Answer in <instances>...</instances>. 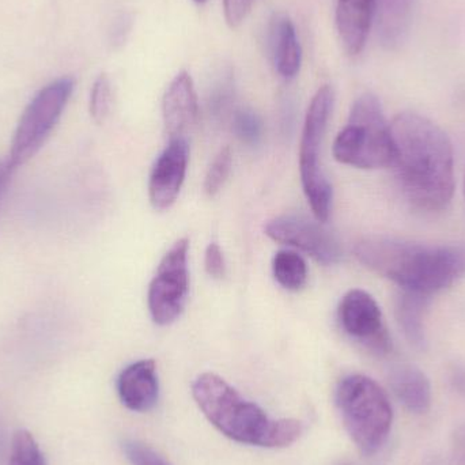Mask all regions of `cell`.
Instances as JSON below:
<instances>
[{
	"mask_svg": "<svg viewBox=\"0 0 465 465\" xmlns=\"http://www.w3.org/2000/svg\"><path fill=\"white\" fill-rule=\"evenodd\" d=\"M232 131L242 143L256 146L262 141V122L252 109L243 108L232 116Z\"/></svg>",
	"mask_w": 465,
	"mask_h": 465,
	"instance_id": "obj_21",
	"label": "cell"
},
{
	"mask_svg": "<svg viewBox=\"0 0 465 465\" xmlns=\"http://www.w3.org/2000/svg\"><path fill=\"white\" fill-rule=\"evenodd\" d=\"M8 465H46L35 437L27 430H18L11 442Z\"/></svg>",
	"mask_w": 465,
	"mask_h": 465,
	"instance_id": "obj_20",
	"label": "cell"
},
{
	"mask_svg": "<svg viewBox=\"0 0 465 465\" xmlns=\"http://www.w3.org/2000/svg\"><path fill=\"white\" fill-rule=\"evenodd\" d=\"M426 305H428V297L403 292V295L399 298L398 309H396L399 324L407 341L418 349H422L426 343L425 324H423Z\"/></svg>",
	"mask_w": 465,
	"mask_h": 465,
	"instance_id": "obj_17",
	"label": "cell"
},
{
	"mask_svg": "<svg viewBox=\"0 0 465 465\" xmlns=\"http://www.w3.org/2000/svg\"><path fill=\"white\" fill-rule=\"evenodd\" d=\"M204 267L212 278L223 279L226 276V262L223 249L217 242H212L204 254Z\"/></svg>",
	"mask_w": 465,
	"mask_h": 465,
	"instance_id": "obj_25",
	"label": "cell"
},
{
	"mask_svg": "<svg viewBox=\"0 0 465 465\" xmlns=\"http://www.w3.org/2000/svg\"><path fill=\"white\" fill-rule=\"evenodd\" d=\"M163 124L171 139H185L199 117L195 84L187 71L174 76L163 100Z\"/></svg>",
	"mask_w": 465,
	"mask_h": 465,
	"instance_id": "obj_12",
	"label": "cell"
},
{
	"mask_svg": "<svg viewBox=\"0 0 465 465\" xmlns=\"http://www.w3.org/2000/svg\"><path fill=\"white\" fill-rule=\"evenodd\" d=\"M379 0H338L336 27L344 51L357 56L365 48Z\"/></svg>",
	"mask_w": 465,
	"mask_h": 465,
	"instance_id": "obj_14",
	"label": "cell"
},
{
	"mask_svg": "<svg viewBox=\"0 0 465 465\" xmlns=\"http://www.w3.org/2000/svg\"><path fill=\"white\" fill-rule=\"evenodd\" d=\"M112 108V86L111 81L105 74H101L94 84H93L92 93H90V114L93 120L98 124L105 122L111 114Z\"/></svg>",
	"mask_w": 465,
	"mask_h": 465,
	"instance_id": "obj_23",
	"label": "cell"
},
{
	"mask_svg": "<svg viewBox=\"0 0 465 465\" xmlns=\"http://www.w3.org/2000/svg\"><path fill=\"white\" fill-rule=\"evenodd\" d=\"M11 171H13V168H11L7 160L0 161V188L5 185V180L10 176Z\"/></svg>",
	"mask_w": 465,
	"mask_h": 465,
	"instance_id": "obj_27",
	"label": "cell"
},
{
	"mask_svg": "<svg viewBox=\"0 0 465 465\" xmlns=\"http://www.w3.org/2000/svg\"><path fill=\"white\" fill-rule=\"evenodd\" d=\"M464 195H465V179H464Z\"/></svg>",
	"mask_w": 465,
	"mask_h": 465,
	"instance_id": "obj_29",
	"label": "cell"
},
{
	"mask_svg": "<svg viewBox=\"0 0 465 465\" xmlns=\"http://www.w3.org/2000/svg\"><path fill=\"white\" fill-rule=\"evenodd\" d=\"M354 254L365 267L403 292L428 298L465 275V245L368 237L355 245Z\"/></svg>",
	"mask_w": 465,
	"mask_h": 465,
	"instance_id": "obj_2",
	"label": "cell"
},
{
	"mask_svg": "<svg viewBox=\"0 0 465 465\" xmlns=\"http://www.w3.org/2000/svg\"><path fill=\"white\" fill-rule=\"evenodd\" d=\"M391 387L410 412L422 415L430 410V381L420 369L410 365L399 366L391 376Z\"/></svg>",
	"mask_w": 465,
	"mask_h": 465,
	"instance_id": "obj_16",
	"label": "cell"
},
{
	"mask_svg": "<svg viewBox=\"0 0 465 465\" xmlns=\"http://www.w3.org/2000/svg\"><path fill=\"white\" fill-rule=\"evenodd\" d=\"M396 179L420 212L447 209L455 193V155L447 134L428 117L403 112L391 123Z\"/></svg>",
	"mask_w": 465,
	"mask_h": 465,
	"instance_id": "obj_1",
	"label": "cell"
},
{
	"mask_svg": "<svg viewBox=\"0 0 465 465\" xmlns=\"http://www.w3.org/2000/svg\"><path fill=\"white\" fill-rule=\"evenodd\" d=\"M193 396L201 411L223 436L253 447L268 448L273 420L245 401L223 377L203 373L193 381Z\"/></svg>",
	"mask_w": 465,
	"mask_h": 465,
	"instance_id": "obj_3",
	"label": "cell"
},
{
	"mask_svg": "<svg viewBox=\"0 0 465 465\" xmlns=\"http://www.w3.org/2000/svg\"><path fill=\"white\" fill-rule=\"evenodd\" d=\"M381 33L388 45H395L403 40L411 21L415 0H379Z\"/></svg>",
	"mask_w": 465,
	"mask_h": 465,
	"instance_id": "obj_18",
	"label": "cell"
},
{
	"mask_svg": "<svg viewBox=\"0 0 465 465\" xmlns=\"http://www.w3.org/2000/svg\"><path fill=\"white\" fill-rule=\"evenodd\" d=\"M123 450L133 465H171L152 448L139 441H125Z\"/></svg>",
	"mask_w": 465,
	"mask_h": 465,
	"instance_id": "obj_24",
	"label": "cell"
},
{
	"mask_svg": "<svg viewBox=\"0 0 465 465\" xmlns=\"http://www.w3.org/2000/svg\"><path fill=\"white\" fill-rule=\"evenodd\" d=\"M74 87L75 81L70 76H63L46 84L30 101L19 119L11 141L7 161L13 171L32 160L40 152L59 123L73 95Z\"/></svg>",
	"mask_w": 465,
	"mask_h": 465,
	"instance_id": "obj_7",
	"label": "cell"
},
{
	"mask_svg": "<svg viewBox=\"0 0 465 465\" xmlns=\"http://www.w3.org/2000/svg\"><path fill=\"white\" fill-rule=\"evenodd\" d=\"M190 161L187 139H171L153 166L149 180V198L155 210L169 209L176 202Z\"/></svg>",
	"mask_w": 465,
	"mask_h": 465,
	"instance_id": "obj_11",
	"label": "cell"
},
{
	"mask_svg": "<svg viewBox=\"0 0 465 465\" xmlns=\"http://www.w3.org/2000/svg\"><path fill=\"white\" fill-rule=\"evenodd\" d=\"M272 272L276 282L292 292L302 289L308 281V265L297 252L279 251L273 256Z\"/></svg>",
	"mask_w": 465,
	"mask_h": 465,
	"instance_id": "obj_19",
	"label": "cell"
},
{
	"mask_svg": "<svg viewBox=\"0 0 465 465\" xmlns=\"http://www.w3.org/2000/svg\"><path fill=\"white\" fill-rule=\"evenodd\" d=\"M270 46L279 75L284 79L295 78L301 70L302 49L294 24L284 14H278L271 22Z\"/></svg>",
	"mask_w": 465,
	"mask_h": 465,
	"instance_id": "obj_15",
	"label": "cell"
},
{
	"mask_svg": "<svg viewBox=\"0 0 465 465\" xmlns=\"http://www.w3.org/2000/svg\"><path fill=\"white\" fill-rule=\"evenodd\" d=\"M232 163V154L231 147H223L217 157L213 161L209 172H207L206 179H204V193L213 198L223 190V184L231 174Z\"/></svg>",
	"mask_w": 465,
	"mask_h": 465,
	"instance_id": "obj_22",
	"label": "cell"
},
{
	"mask_svg": "<svg viewBox=\"0 0 465 465\" xmlns=\"http://www.w3.org/2000/svg\"><path fill=\"white\" fill-rule=\"evenodd\" d=\"M253 0H223V10L229 26L237 27L245 21Z\"/></svg>",
	"mask_w": 465,
	"mask_h": 465,
	"instance_id": "obj_26",
	"label": "cell"
},
{
	"mask_svg": "<svg viewBox=\"0 0 465 465\" xmlns=\"http://www.w3.org/2000/svg\"><path fill=\"white\" fill-rule=\"evenodd\" d=\"M117 393L131 411H150L157 404L160 393L154 361L142 360L128 365L117 379Z\"/></svg>",
	"mask_w": 465,
	"mask_h": 465,
	"instance_id": "obj_13",
	"label": "cell"
},
{
	"mask_svg": "<svg viewBox=\"0 0 465 465\" xmlns=\"http://www.w3.org/2000/svg\"><path fill=\"white\" fill-rule=\"evenodd\" d=\"M190 241L180 238L166 252L149 287V309L155 324L169 325L182 316L190 292Z\"/></svg>",
	"mask_w": 465,
	"mask_h": 465,
	"instance_id": "obj_8",
	"label": "cell"
},
{
	"mask_svg": "<svg viewBox=\"0 0 465 465\" xmlns=\"http://www.w3.org/2000/svg\"><path fill=\"white\" fill-rule=\"evenodd\" d=\"M193 2H196V3H204V2H206V0H193Z\"/></svg>",
	"mask_w": 465,
	"mask_h": 465,
	"instance_id": "obj_28",
	"label": "cell"
},
{
	"mask_svg": "<svg viewBox=\"0 0 465 465\" xmlns=\"http://www.w3.org/2000/svg\"><path fill=\"white\" fill-rule=\"evenodd\" d=\"M338 319L347 335L373 351L387 352L391 349L381 309L369 292L360 289L347 292L339 303Z\"/></svg>",
	"mask_w": 465,
	"mask_h": 465,
	"instance_id": "obj_10",
	"label": "cell"
},
{
	"mask_svg": "<svg viewBox=\"0 0 465 465\" xmlns=\"http://www.w3.org/2000/svg\"><path fill=\"white\" fill-rule=\"evenodd\" d=\"M333 157L358 169L392 166L395 144L391 124L376 95L366 93L355 101L346 127L333 142Z\"/></svg>",
	"mask_w": 465,
	"mask_h": 465,
	"instance_id": "obj_5",
	"label": "cell"
},
{
	"mask_svg": "<svg viewBox=\"0 0 465 465\" xmlns=\"http://www.w3.org/2000/svg\"><path fill=\"white\" fill-rule=\"evenodd\" d=\"M265 234L276 242L305 252L322 264H336L343 256L341 243L332 232L301 215H283L270 221Z\"/></svg>",
	"mask_w": 465,
	"mask_h": 465,
	"instance_id": "obj_9",
	"label": "cell"
},
{
	"mask_svg": "<svg viewBox=\"0 0 465 465\" xmlns=\"http://www.w3.org/2000/svg\"><path fill=\"white\" fill-rule=\"evenodd\" d=\"M333 106V92L322 86L312 98L303 123L300 144V173L303 193L316 220L325 223L332 209V185L320 163V150Z\"/></svg>",
	"mask_w": 465,
	"mask_h": 465,
	"instance_id": "obj_6",
	"label": "cell"
},
{
	"mask_svg": "<svg viewBox=\"0 0 465 465\" xmlns=\"http://www.w3.org/2000/svg\"><path fill=\"white\" fill-rule=\"evenodd\" d=\"M336 406L347 433L366 456L381 450L392 429L393 411L390 399L371 377H344L335 392Z\"/></svg>",
	"mask_w": 465,
	"mask_h": 465,
	"instance_id": "obj_4",
	"label": "cell"
}]
</instances>
